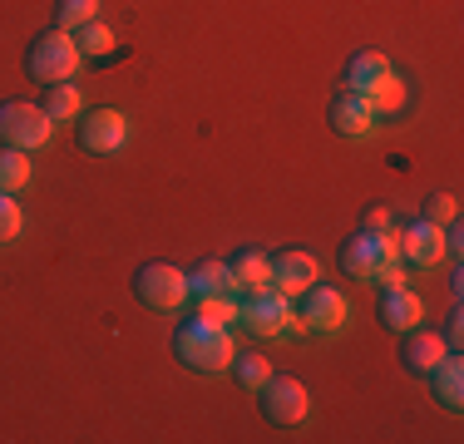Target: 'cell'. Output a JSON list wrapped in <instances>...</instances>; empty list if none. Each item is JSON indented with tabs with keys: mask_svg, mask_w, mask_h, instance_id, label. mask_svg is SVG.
I'll list each match as a JSON object with an SVG mask.
<instances>
[{
	"mask_svg": "<svg viewBox=\"0 0 464 444\" xmlns=\"http://www.w3.org/2000/svg\"><path fill=\"white\" fill-rule=\"evenodd\" d=\"M257 336H282V331L302 326L292 311V296H282L277 286H257V292H242V316Z\"/></svg>",
	"mask_w": 464,
	"mask_h": 444,
	"instance_id": "6",
	"label": "cell"
},
{
	"mask_svg": "<svg viewBox=\"0 0 464 444\" xmlns=\"http://www.w3.org/2000/svg\"><path fill=\"white\" fill-rule=\"evenodd\" d=\"M80 44H74L70 30H40L25 50V70L30 80H45V84H64L80 74Z\"/></svg>",
	"mask_w": 464,
	"mask_h": 444,
	"instance_id": "3",
	"label": "cell"
},
{
	"mask_svg": "<svg viewBox=\"0 0 464 444\" xmlns=\"http://www.w3.org/2000/svg\"><path fill=\"white\" fill-rule=\"evenodd\" d=\"M366 227H371V232H395V217L385 213V208H371V213H366Z\"/></svg>",
	"mask_w": 464,
	"mask_h": 444,
	"instance_id": "28",
	"label": "cell"
},
{
	"mask_svg": "<svg viewBox=\"0 0 464 444\" xmlns=\"http://www.w3.org/2000/svg\"><path fill=\"white\" fill-rule=\"evenodd\" d=\"M25 183H30L25 149H5V143H0V188H5V193H20Z\"/></svg>",
	"mask_w": 464,
	"mask_h": 444,
	"instance_id": "22",
	"label": "cell"
},
{
	"mask_svg": "<svg viewBox=\"0 0 464 444\" xmlns=\"http://www.w3.org/2000/svg\"><path fill=\"white\" fill-rule=\"evenodd\" d=\"M395 247H401V262H415V266H440L450 252V232L440 227V222H405V227H395Z\"/></svg>",
	"mask_w": 464,
	"mask_h": 444,
	"instance_id": "8",
	"label": "cell"
},
{
	"mask_svg": "<svg viewBox=\"0 0 464 444\" xmlns=\"http://www.w3.org/2000/svg\"><path fill=\"white\" fill-rule=\"evenodd\" d=\"M232 351L237 346H232L227 326H213V321H203V316H188V321H179V331H173V355L198 375L227 371Z\"/></svg>",
	"mask_w": 464,
	"mask_h": 444,
	"instance_id": "2",
	"label": "cell"
},
{
	"mask_svg": "<svg viewBox=\"0 0 464 444\" xmlns=\"http://www.w3.org/2000/svg\"><path fill=\"white\" fill-rule=\"evenodd\" d=\"M40 109H45L54 124H74V119L84 114V99H80V89L64 80V84H45V104Z\"/></svg>",
	"mask_w": 464,
	"mask_h": 444,
	"instance_id": "19",
	"label": "cell"
},
{
	"mask_svg": "<svg viewBox=\"0 0 464 444\" xmlns=\"http://www.w3.org/2000/svg\"><path fill=\"white\" fill-rule=\"evenodd\" d=\"M20 227H25V217H20V203L0 188V242H15Z\"/></svg>",
	"mask_w": 464,
	"mask_h": 444,
	"instance_id": "26",
	"label": "cell"
},
{
	"mask_svg": "<svg viewBox=\"0 0 464 444\" xmlns=\"http://www.w3.org/2000/svg\"><path fill=\"white\" fill-rule=\"evenodd\" d=\"M326 119H331V129H336L341 139H366V133H375V124H381L375 104L366 94H356V89H341V94L331 99Z\"/></svg>",
	"mask_w": 464,
	"mask_h": 444,
	"instance_id": "11",
	"label": "cell"
},
{
	"mask_svg": "<svg viewBox=\"0 0 464 444\" xmlns=\"http://www.w3.org/2000/svg\"><path fill=\"white\" fill-rule=\"evenodd\" d=\"M257 400H262V415H267L272 425H302L306 410H312L306 385L296 381V375H267V381L257 385Z\"/></svg>",
	"mask_w": 464,
	"mask_h": 444,
	"instance_id": "7",
	"label": "cell"
},
{
	"mask_svg": "<svg viewBox=\"0 0 464 444\" xmlns=\"http://www.w3.org/2000/svg\"><path fill=\"white\" fill-rule=\"evenodd\" d=\"M346 316H351V302H346V292H341V286L312 282L302 292V311H296V321H302V326H312V331H341V326H346Z\"/></svg>",
	"mask_w": 464,
	"mask_h": 444,
	"instance_id": "9",
	"label": "cell"
},
{
	"mask_svg": "<svg viewBox=\"0 0 464 444\" xmlns=\"http://www.w3.org/2000/svg\"><path fill=\"white\" fill-rule=\"evenodd\" d=\"M198 316L213 326H232L242 316V296L237 292H218V296H198Z\"/></svg>",
	"mask_w": 464,
	"mask_h": 444,
	"instance_id": "21",
	"label": "cell"
},
{
	"mask_svg": "<svg viewBox=\"0 0 464 444\" xmlns=\"http://www.w3.org/2000/svg\"><path fill=\"white\" fill-rule=\"evenodd\" d=\"M134 292L149 311H179L188 302V272L173 262H143L134 276Z\"/></svg>",
	"mask_w": 464,
	"mask_h": 444,
	"instance_id": "5",
	"label": "cell"
},
{
	"mask_svg": "<svg viewBox=\"0 0 464 444\" xmlns=\"http://www.w3.org/2000/svg\"><path fill=\"white\" fill-rule=\"evenodd\" d=\"M430 391H435V400H440L445 410H459V405H464V365H459L455 351H450L445 361L430 371Z\"/></svg>",
	"mask_w": 464,
	"mask_h": 444,
	"instance_id": "17",
	"label": "cell"
},
{
	"mask_svg": "<svg viewBox=\"0 0 464 444\" xmlns=\"http://www.w3.org/2000/svg\"><path fill=\"white\" fill-rule=\"evenodd\" d=\"M341 266L351 276H366L375 286H391V282H405V262H401V247H395V232H356V237L341 242Z\"/></svg>",
	"mask_w": 464,
	"mask_h": 444,
	"instance_id": "1",
	"label": "cell"
},
{
	"mask_svg": "<svg viewBox=\"0 0 464 444\" xmlns=\"http://www.w3.org/2000/svg\"><path fill=\"white\" fill-rule=\"evenodd\" d=\"M391 74V60H385L381 50H356L346 64V89H356V94H371L375 84Z\"/></svg>",
	"mask_w": 464,
	"mask_h": 444,
	"instance_id": "16",
	"label": "cell"
},
{
	"mask_svg": "<svg viewBox=\"0 0 464 444\" xmlns=\"http://www.w3.org/2000/svg\"><path fill=\"white\" fill-rule=\"evenodd\" d=\"M232 266V282H237V292H257V286H272V257L257 247L237 252V257L227 262Z\"/></svg>",
	"mask_w": 464,
	"mask_h": 444,
	"instance_id": "18",
	"label": "cell"
},
{
	"mask_svg": "<svg viewBox=\"0 0 464 444\" xmlns=\"http://www.w3.org/2000/svg\"><path fill=\"white\" fill-rule=\"evenodd\" d=\"M218 292H237V282H232V266L223 257H208L198 262L193 272H188V296H218ZM242 296V292H237Z\"/></svg>",
	"mask_w": 464,
	"mask_h": 444,
	"instance_id": "15",
	"label": "cell"
},
{
	"mask_svg": "<svg viewBox=\"0 0 464 444\" xmlns=\"http://www.w3.org/2000/svg\"><path fill=\"white\" fill-rule=\"evenodd\" d=\"M74 44H80V54H94V60H99V54L114 50V30L99 25V15H94V20H84V25L74 30Z\"/></svg>",
	"mask_w": 464,
	"mask_h": 444,
	"instance_id": "24",
	"label": "cell"
},
{
	"mask_svg": "<svg viewBox=\"0 0 464 444\" xmlns=\"http://www.w3.org/2000/svg\"><path fill=\"white\" fill-rule=\"evenodd\" d=\"M80 129V143L90 153H119L129 143V114L124 109H90V114L74 119Z\"/></svg>",
	"mask_w": 464,
	"mask_h": 444,
	"instance_id": "10",
	"label": "cell"
},
{
	"mask_svg": "<svg viewBox=\"0 0 464 444\" xmlns=\"http://www.w3.org/2000/svg\"><path fill=\"white\" fill-rule=\"evenodd\" d=\"M227 371L237 375V385H247V391H257V385L272 375V365H267V355H257V351H232Z\"/></svg>",
	"mask_w": 464,
	"mask_h": 444,
	"instance_id": "20",
	"label": "cell"
},
{
	"mask_svg": "<svg viewBox=\"0 0 464 444\" xmlns=\"http://www.w3.org/2000/svg\"><path fill=\"white\" fill-rule=\"evenodd\" d=\"M316 276H322V262H316L312 252L292 247V252H277V257H272V286H277L282 296H302Z\"/></svg>",
	"mask_w": 464,
	"mask_h": 444,
	"instance_id": "14",
	"label": "cell"
},
{
	"mask_svg": "<svg viewBox=\"0 0 464 444\" xmlns=\"http://www.w3.org/2000/svg\"><path fill=\"white\" fill-rule=\"evenodd\" d=\"M450 351H455V346H450L440 331H430L425 321L411 326V331H401V365H405V371H415V375H430Z\"/></svg>",
	"mask_w": 464,
	"mask_h": 444,
	"instance_id": "12",
	"label": "cell"
},
{
	"mask_svg": "<svg viewBox=\"0 0 464 444\" xmlns=\"http://www.w3.org/2000/svg\"><path fill=\"white\" fill-rule=\"evenodd\" d=\"M50 133H54V119L40 104H25V99H5V104H0V143H5V149L35 153L50 143Z\"/></svg>",
	"mask_w": 464,
	"mask_h": 444,
	"instance_id": "4",
	"label": "cell"
},
{
	"mask_svg": "<svg viewBox=\"0 0 464 444\" xmlns=\"http://www.w3.org/2000/svg\"><path fill=\"white\" fill-rule=\"evenodd\" d=\"M366 99L375 104V114H381V119H385V114H401V109H405V80H401V74L391 70V74H385L381 84L371 89Z\"/></svg>",
	"mask_w": 464,
	"mask_h": 444,
	"instance_id": "23",
	"label": "cell"
},
{
	"mask_svg": "<svg viewBox=\"0 0 464 444\" xmlns=\"http://www.w3.org/2000/svg\"><path fill=\"white\" fill-rule=\"evenodd\" d=\"M375 316H381L385 331H411V326H420V316H425V302H420L405 282H391V286H381Z\"/></svg>",
	"mask_w": 464,
	"mask_h": 444,
	"instance_id": "13",
	"label": "cell"
},
{
	"mask_svg": "<svg viewBox=\"0 0 464 444\" xmlns=\"http://www.w3.org/2000/svg\"><path fill=\"white\" fill-rule=\"evenodd\" d=\"M99 15V0H60V5H54V30H80L84 20H94Z\"/></svg>",
	"mask_w": 464,
	"mask_h": 444,
	"instance_id": "25",
	"label": "cell"
},
{
	"mask_svg": "<svg viewBox=\"0 0 464 444\" xmlns=\"http://www.w3.org/2000/svg\"><path fill=\"white\" fill-rule=\"evenodd\" d=\"M425 222H455V198L450 193H435V198H425Z\"/></svg>",
	"mask_w": 464,
	"mask_h": 444,
	"instance_id": "27",
	"label": "cell"
}]
</instances>
